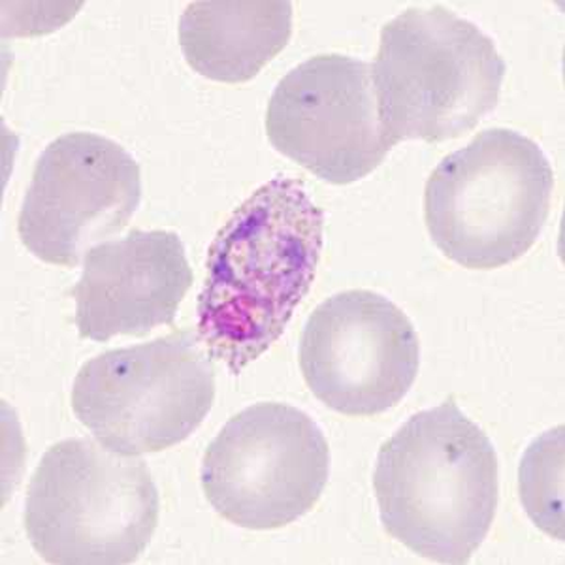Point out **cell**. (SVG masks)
<instances>
[{"label": "cell", "instance_id": "cell-1", "mask_svg": "<svg viewBox=\"0 0 565 565\" xmlns=\"http://www.w3.org/2000/svg\"><path fill=\"white\" fill-rule=\"evenodd\" d=\"M324 213L302 180L277 175L232 213L207 250L199 338L239 375L281 338L316 281Z\"/></svg>", "mask_w": 565, "mask_h": 565}, {"label": "cell", "instance_id": "cell-2", "mask_svg": "<svg viewBox=\"0 0 565 565\" xmlns=\"http://www.w3.org/2000/svg\"><path fill=\"white\" fill-rule=\"evenodd\" d=\"M373 490L392 540L437 564H468L494 522L498 455L450 396L381 445Z\"/></svg>", "mask_w": 565, "mask_h": 565}, {"label": "cell", "instance_id": "cell-3", "mask_svg": "<svg viewBox=\"0 0 565 565\" xmlns=\"http://www.w3.org/2000/svg\"><path fill=\"white\" fill-rule=\"evenodd\" d=\"M508 65L494 40L449 8L413 7L381 29L372 66L381 125L394 146L468 135L500 100Z\"/></svg>", "mask_w": 565, "mask_h": 565}, {"label": "cell", "instance_id": "cell-4", "mask_svg": "<svg viewBox=\"0 0 565 565\" xmlns=\"http://www.w3.org/2000/svg\"><path fill=\"white\" fill-rule=\"evenodd\" d=\"M553 193V167L535 141L516 130H482L431 172L424 221L445 257L494 270L540 239Z\"/></svg>", "mask_w": 565, "mask_h": 565}, {"label": "cell", "instance_id": "cell-5", "mask_svg": "<svg viewBox=\"0 0 565 565\" xmlns=\"http://www.w3.org/2000/svg\"><path fill=\"white\" fill-rule=\"evenodd\" d=\"M161 500L148 463L72 437L45 450L29 482L25 532L57 565H127L146 553Z\"/></svg>", "mask_w": 565, "mask_h": 565}, {"label": "cell", "instance_id": "cell-6", "mask_svg": "<svg viewBox=\"0 0 565 565\" xmlns=\"http://www.w3.org/2000/svg\"><path fill=\"white\" fill-rule=\"evenodd\" d=\"M200 343L191 332L174 330L85 362L72 386L77 420L125 457L185 441L215 399V367Z\"/></svg>", "mask_w": 565, "mask_h": 565}, {"label": "cell", "instance_id": "cell-7", "mask_svg": "<svg viewBox=\"0 0 565 565\" xmlns=\"http://www.w3.org/2000/svg\"><path fill=\"white\" fill-rule=\"evenodd\" d=\"M330 449L319 424L279 402L245 407L207 447L200 481L218 516L247 530H277L321 500Z\"/></svg>", "mask_w": 565, "mask_h": 565}, {"label": "cell", "instance_id": "cell-8", "mask_svg": "<svg viewBox=\"0 0 565 565\" xmlns=\"http://www.w3.org/2000/svg\"><path fill=\"white\" fill-rule=\"evenodd\" d=\"M420 364L413 322L373 290L338 292L303 327L300 370L319 402L345 417L388 412L412 391Z\"/></svg>", "mask_w": 565, "mask_h": 565}, {"label": "cell", "instance_id": "cell-9", "mask_svg": "<svg viewBox=\"0 0 565 565\" xmlns=\"http://www.w3.org/2000/svg\"><path fill=\"white\" fill-rule=\"evenodd\" d=\"M140 200V167L127 149L95 132H68L40 154L18 234L42 263L74 268L129 225Z\"/></svg>", "mask_w": 565, "mask_h": 565}, {"label": "cell", "instance_id": "cell-10", "mask_svg": "<svg viewBox=\"0 0 565 565\" xmlns=\"http://www.w3.org/2000/svg\"><path fill=\"white\" fill-rule=\"evenodd\" d=\"M266 132L279 153L332 185L364 180L392 149L372 66L340 53L316 55L282 77L268 104Z\"/></svg>", "mask_w": 565, "mask_h": 565}, {"label": "cell", "instance_id": "cell-11", "mask_svg": "<svg viewBox=\"0 0 565 565\" xmlns=\"http://www.w3.org/2000/svg\"><path fill=\"white\" fill-rule=\"evenodd\" d=\"M193 277L175 232L135 228L122 239L95 245L71 290L79 338L106 343L172 327Z\"/></svg>", "mask_w": 565, "mask_h": 565}, {"label": "cell", "instance_id": "cell-12", "mask_svg": "<svg viewBox=\"0 0 565 565\" xmlns=\"http://www.w3.org/2000/svg\"><path fill=\"white\" fill-rule=\"evenodd\" d=\"M290 34L292 4L287 0H200L186 4L180 18L186 65L223 84L253 79L287 47Z\"/></svg>", "mask_w": 565, "mask_h": 565}, {"label": "cell", "instance_id": "cell-13", "mask_svg": "<svg viewBox=\"0 0 565 565\" xmlns=\"http://www.w3.org/2000/svg\"><path fill=\"white\" fill-rule=\"evenodd\" d=\"M564 428L535 439L521 466V500L532 521L554 540H564L562 479H564Z\"/></svg>", "mask_w": 565, "mask_h": 565}]
</instances>
